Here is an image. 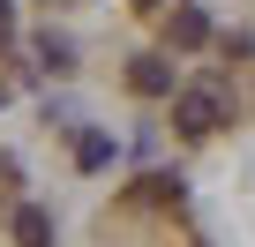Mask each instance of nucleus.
<instances>
[{
  "instance_id": "f257e3e1",
  "label": "nucleus",
  "mask_w": 255,
  "mask_h": 247,
  "mask_svg": "<svg viewBox=\"0 0 255 247\" xmlns=\"http://www.w3.org/2000/svg\"><path fill=\"white\" fill-rule=\"evenodd\" d=\"M225 120V90L218 82H188V90H173V128L180 135H210Z\"/></svg>"
},
{
  "instance_id": "f03ea898",
  "label": "nucleus",
  "mask_w": 255,
  "mask_h": 247,
  "mask_svg": "<svg viewBox=\"0 0 255 247\" xmlns=\"http://www.w3.org/2000/svg\"><path fill=\"white\" fill-rule=\"evenodd\" d=\"M128 90H135V97H173V60L135 53V60H128Z\"/></svg>"
},
{
  "instance_id": "7ed1b4c3",
  "label": "nucleus",
  "mask_w": 255,
  "mask_h": 247,
  "mask_svg": "<svg viewBox=\"0 0 255 247\" xmlns=\"http://www.w3.org/2000/svg\"><path fill=\"white\" fill-rule=\"evenodd\" d=\"M173 45H180V53H203V45H210V15L195 8V0L173 8Z\"/></svg>"
},
{
  "instance_id": "20e7f679",
  "label": "nucleus",
  "mask_w": 255,
  "mask_h": 247,
  "mask_svg": "<svg viewBox=\"0 0 255 247\" xmlns=\"http://www.w3.org/2000/svg\"><path fill=\"white\" fill-rule=\"evenodd\" d=\"M15 247H53V217H45L38 202L15 210Z\"/></svg>"
},
{
  "instance_id": "39448f33",
  "label": "nucleus",
  "mask_w": 255,
  "mask_h": 247,
  "mask_svg": "<svg viewBox=\"0 0 255 247\" xmlns=\"http://www.w3.org/2000/svg\"><path fill=\"white\" fill-rule=\"evenodd\" d=\"M15 38V15H8V0H0V45H8Z\"/></svg>"
},
{
  "instance_id": "423d86ee",
  "label": "nucleus",
  "mask_w": 255,
  "mask_h": 247,
  "mask_svg": "<svg viewBox=\"0 0 255 247\" xmlns=\"http://www.w3.org/2000/svg\"><path fill=\"white\" fill-rule=\"evenodd\" d=\"M135 8H143V15H150V8H165V0H135Z\"/></svg>"
}]
</instances>
